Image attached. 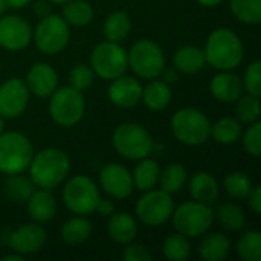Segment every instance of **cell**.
Instances as JSON below:
<instances>
[{"mask_svg":"<svg viewBox=\"0 0 261 261\" xmlns=\"http://www.w3.org/2000/svg\"><path fill=\"white\" fill-rule=\"evenodd\" d=\"M28 168L34 185L38 188L52 190L58 187L69 174L70 161L60 148H44L32 156Z\"/></svg>","mask_w":261,"mask_h":261,"instance_id":"cell-1","label":"cell"},{"mask_svg":"<svg viewBox=\"0 0 261 261\" xmlns=\"http://www.w3.org/2000/svg\"><path fill=\"white\" fill-rule=\"evenodd\" d=\"M243 43L240 37L226 28L216 29L206 40L205 60L219 70H232L243 60Z\"/></svg>","mask_w":261,"mask_h":261,"instance_id":"cell-2","label":"cell"},{"mask_svg":"<svg viewBox=\"0 0 261 261\" xmlns=\"http://www.w3.org/2000/svg\"><path fill=\"white\" fill-rule=\"evenodd\" d=\"M171 130L176 139L185 145H202L211 138V122L197 109H180L171 118Z\"/></svg>","mask_w":261,"mask_h":261,"instance_id":"cell-3","label":"cell"},{"mask_svg":"<svg viewBox=\"0 0 261 261\" xmlns=\"http://www.w3.org/2000/svg\"><path fill=\"white\" fill-rule=\"evenodd\" d=\"M34 156L31 141L18 132L0 135V171L5 174L23 173Z\"/></svg>","mask_w":261,"mask_h":261,"instance_id":"cell-4","label":"cell"},{"mask_svg":"<svg viewBox=\"0 0 261 261\" xmlns=\"http://www.w3.org/2000/svg\"><path fill=\"white\" fill-rule=\"evenodd\" d=\"M112 144L122 158L132 161H141L147 158L153 150L151 135L145 127L135 122H125L116 127L113 132Z\"/></svg>","mask_w":261,"mask_h":261,"instance_id":"cell-5","label":"cell"},{"mask_svg":"<svg viewBox=\"0 0 261 261\" xmlns=\"http://www.w3.org/2000/svg\"><path fill=\"white\" fill-rule=\"evenodd\" d=\"M173 226L185 237H200L208 232L214 216L210 205L200 202H185L177 206L173 214Z\"/></svg>","mask_w":261,"mask_h":261,"instance_id":"cell-6","label":"cell"},{"mask_svg":"<svg viewBox=\"0 0 261 261\" xmlns=\"http://www.w3.org/2000/svg\"><path fill=\"white\" fill-rule=\"evenodd\" d=\"M86 110L84 96L73 87L55 89L49 101V113L52 119L61 127H73L78 124Z\"/></svg>","mask_w":261,"mask_h":261,"instance_id":"cell-7","label":"cell"},{"mask_svg":"<svg viewBox=\"0 0 261 261\" xmlns=\"http://www.w3.org/2000/svg\"><path fill=\"white\" fill-rule=\"evenodd\" d=\"M99 190L87 176L72 177L63 190V202L67 210L76 216H89L99 202Z\"/></svg>","mask_w":261,"mask_h":261,"instance_id":"cell-8","label":"cell"},{"mask_svg":"<svg viewBox=\"0 0 261 261\" xmlns=\"http://www.w3.org/2000/svg\"><path fill=\"white\" fill-rule=\"evenodd\" d=\"M90 64H92V70L98 76L112 81L125 73L128 67V58L125 49L119 46V43H113L107 40L99 43L93 49L90 57Z\"/></svg>","mask_w":261,"mask_h":261,"instance_id":"cell-9","label":"cell"},{"mask_svg":"<svg viewBox=\"0 0 261 261\" xmlns=\"http://www.w3.org/2000/svg\"><path fill=\"white\" fill-rule=\"evenodd\" d=\"M127 58L133 72L145 80L161 76L165 67V57L162 49L151 40H141L135 43L127 54Z\"/></svg>","mask_w":261,"mask_h":261,"instance_id":"cell-10","label":"cell"},{"mask_svg":"<svg viewBox=\"0 0 261 261\" xmlns=\"http://www.w3.org/2000/svg\"><path fill=\"white\" fill-rule=\"evenodd\" d=\"M174 211L171 194L164 190H148L136 203L138 219L147 225L158 228L164 225Z\"/></svg>","mask_w":261,"mask_h":261,"instance_id":"cell-11","label":"cell"},{"mask_svg":"<svg viewBox=\"0 0 261 261\" xmlns=\"http://www.w3.org/2000/svg\"><path fill=\"white\" fill-rule=\"evenodd\" d=\"M69 26L60 15L49 14L35 28V44L43 54H58L69 43Z\"/></svg>","mask_w":261,"mask_h":261,"instance_id":"cell-12","label":"cell"},{"mask_svg":"<svg viewBox=\"0 0 261 261\" xmlns=\"http://www.w3.org/2000/svg\"><path fill=\"white\" fill-rule=\"evenodd\" d=\"M29 102V89L18 78H11L0 86V116L17 118Z\"/></svg>","mask_w":261,"mask_h":261,"instance_id":"cell-13","label":"cell"},{"mask_svg":"<svg viewBox=\"0 0 261 261\" xmlns=\"http://www.w3.org/2000/svg\"><path fill=\"white\" fill-rule=\"evenodd\" d=\"M32 37L29 23L18 15H0V46L8 50L24 49Z\"/></svg>","mask_w":261,"mask_h":261,"instance_id":"cell-14","label":"cell"},{"mask_svg":"<svg viewBox=\"0 0 261 261\" xmlns=\"http://www.w3.org/2000/svg\"><path fill=\"white\" fill-rule=\"evenodd\" d=\"M99 184L101 188L113 199H125L135 188L132 174L119 164H107L101 170Z\"/></svg>","mask_w":261,"mask_h":261,"instance_id":"cell-15","label":"cell"},{"mask_svg":"<svg viewBox=\"0 0 261 261\" xmlns=\"http://www.w3.org/2000/svg\"><path fill=\"white\" fill-rule=\"evenodd\" d=\"M46 231L40 225H23L9 236V246L20 255H31L38 252L46 243Z\"/></svg>","mask_w":261,"mask_h":261,"instance_id":"cell-16","label":"cell"},{"mask_svg":"<svg viewBox=\"0 0 261 261\" xmlns=\"http://www.w3.org/2000/svg\"><path fill=\"white\" fill-rule=\"evenodd\" d=\"M142 96V86L136 78L132 76H118L112 80L109 87V99L121 109L135 107Z\"/></svg>","mask_w":261,"mask_h":261,"instance_id":"cell-17","label":"cell"},{"mask_svg":"<svg viewBox=\"0 0 261 261\" xmlns=\"http://www.w3.org/2000/svg\"><path fill=\"white\" fill-rule=\"evenodd\" d=\"M26 86L34 95L40 98H46L55 92L58 86V75L54 70V67H50L49 64L37 63L28 72Z\"/></svg>","mask_w":261,"mask_h":261,"instance_id":"cell-18","label":"cell"},{"mask_svg":"<svg viewBox=\"0 0 261 261\" xmlns=\"http://www.w3.org/2000/svg\"><path fill=\"white\" fill-rule=\"evenodd\" d=\"M210 90L217 101L234 102L242 96L243 81L236 73L229 70H222L211 80Z\"/></svg>","mask_w":261,"mask_h":261,"instance_id":"cell-19","label":"cell"},{"mask_svg":"<svg viewBox=\"0 0 261 261\" xmlns=\"http://www.w3.org/2000/svg\"><path fill=\"white\" fill-rule=\"evenodd\" d=\"M107 232L113 242L119 245H128L138 236V223L127 213H113L107 225Z\"/></svg>","mask_w":261,"mask_h":261,"instance_id":"cell-20","label":"cell"},{"mask_svg":"<svg viewBox=\"0 0 261 261\" xmlns=\"http://www.w3.org/2000/svg\"><path fill=\"white\" fill-rule=\"evenodd\" d=\"M55 211L57 203L49 190L40 188L38 191H34L28 199V213L31 219L37 223L49 222L55 216Z\"/></svg>","mask_w":261,"mask_h":261,"instance_id":"cell-21","label":"cell"},{"mask_svg":"<svg viewBox=\"0 0 261 261\" xmlns=\"http://www.w3.org/2000/svg\"><path fill=\"white\" fill-rule=\"evenodd\" d=\"M190 193L196 202L211 205L219 199L220 188L217 180L210 173H197L190 180Z\"/></svg>","mask_w":261,"mask_h":261,"instance_id":"cell-22","label":"cell"},{"mask_svg":"<svg viewBox=\"0 0 261 261\" xmlns=\"http://www.w3.org/2000/svg\"><path fill=\"white\" fill-rule=\"evenodd\" d=\"M231 252V242L225 234L213 232L208 234L200 246H199V255L205 261H220L225 260Z\"/></svg>","mask_w":261,"mask_h":261,"instance_id":"cell-23","label":"cell"},{"mask_svg":"<svg viewBox=\"0 0 261 261\" xmlns=\"http://www.w3.org/2000/svg\"><path fill=\"white\" fill-rule=\"evenodd\" d=\"M206 60L203 50L196 46H184L173 57L174 69L184 73H197L203 69Z\"/></svg>","mask_w":261,"mask_h":261,"instance_id":"cell-24","label":"cell"},{"mask_svg":"<svg viewBox=\"0 0 261 261\" xmlns=\"http://www.w3.org/2000/svg\"><path fill=\"white\" fill-rule=\"evenodd\" d=\"M171 98H173V93H171L168 83L158 81V80L151 81L145 89H142V96H141L144 104L150 110H154V112H159L168 107V104L171 102Z\"/></svg>","mask_w":261,"mask_h":261,"instance_id":"cell-25","label":"cell"},{"mask_svg":"<svg viewBox=\"0 0 261 261\" xmlns=\"http://www.w3.org/2000/svg\"><path fill=\"white\" fill-rule=\"evenodd\" d=\"M159 176H161V168H159L158 162L153 159L144 158L136 165L135 173L132 174V179H133V185L139 191L145 193L156 187V184L159 182Z\"/></svg>","mask_w":261,"mask_h":261,"instance_id":"cell-26","label":"cell"},{"mask_svg":"<svg viewBox=\"0 0 261 261\" xmlns=\"http://www.w3.org/2000/svg\"><path fill=\"white\" fill-rule=\"evenodd\" d=\"M92 234V223L84 216H76L67 220L61 228V239L67 245L76 246L84 243Z\"/></svg>","mask_w":261,"mask_h":261,"instance_id":"cell-27","label":"cell"},{"mask_svg":"<svg viewBox=\"0 0 261 261\" xmlns=\"http://www.w3.org/2000/svg\"><path fill=\"white\" fill-rule=\"evenodd\" d=\"M132 21L127 12L124 11H115L112 12L106 21H104V35L109 41L121 43L125 40L130 34Z\"/></svg>","mask_w":261,"mask_h":261,"instance_id":"cell-28","label":"cell"},{"mask_svg":"<svg viewBox=\"0 0 261 261\" xmlns=\"http://www.w3.org/2000/svg\"><path fill=\"white\" fill-rule=\"evenodd\" d=\"M63 18L73 26H87L93 20V8L86 0H69L63 8Z\"/></svg>","mask_w":261,"mask_h":261,"instance_id":"cell-29","label":"cell"},{"mask_svg":"<svg viewBox=\"0 0 261 261\" xmlns=\"http://www.w3.org/2000/svg\"><path fill=\"white\" fill-rule=\"evenodd\" d=\"M211 135L216 142L223 145L236 144L242 136V125L236 118H222L211 125Z\"/></svg>","mask_w":261,"mask_h":261,"instance_id":"cell-30","label":"cell"},{"mask_svg":"<svg viewBox=\"0 0 261 261\" xmlns=\"http://www.w3.org/2000/svg\"><path fill=\"white\" fill-rule=\"evenodd\" d=\"M161 188L170 194L179 193L187 184V170L180 164L168 165L159 176Z\"/></svg>","mask_w":261,"mask_h":261,"instance_id":"cell-31","label":"cell"},{"mask_svg":"<svg viewBox=\"0 0 261 261\" xmlns=\"http://www.w3.org/2000/svg\"><path fill=\"white\" fill-rule=\"evenodd\" d=\"M231 12L246 24H258L261 21V0H231Z\"/></svg>","mask_w":261,"mask_h":261,"instance_id":"cell-32","label":"cell"},{"mask_svg":"<svg viewBox=\"0 0 261 261\" xmlns=\"http://www.w3.org/2000/svg\"><path fill=\"white\" fill-rule=\"evenodd\" d=\"M223 187L232 199H248L251 190L254 188L251 177L242 171L229 173L223 180Z\"/></svg>","mask_w":261,"mask_h":261,"instance_id":"cell-33","label":"cell"},{"mask_svg":"<svg viewBox=\"0 0 261 261\" xmlns=\"http://www.w3.org/2000/svg\"><path fill=\"white\" fill-rule=\"evenodd\" d=\"M191 254V245L188 242V237L182 234H173L167 237L164 243V255L170 261H184L187 260Z\"/></svg>","mask_w":261,"mask_h":261,"instance_id":"cell-34","label":"cell"},{"mask_svg":"<svg viewBox=\"0 0 261 261\" xmlns=\"http://www.w3.org/2000/svg\"><path fill=\"white\" fill-rule=\"evenodd\" d=\"M217 216L220 225L229 231H240L246 225V214L236 203H225L223 206H220Z\"/></svg>","mask_w":261,"mask_h":261,"instance_id":"cell-35","label":"cell"},{"mask_svg":"<svg viewBox=\"0 0 261 261\" xmlns=\"http://www.w3.org/2000/svg\"><path fill=\"white\" fill-rule=\"evenodd\" d=\"M237 252L240 258L245 261H260L261 260V234L258 231L245 232L239 243Z\"/></svg>","mask_w":261,"mask_h":261,"instance_id":"cell-36","label":"cell"},{"mask_svg":"<svg viewBox=\"0 0 261 261\" xmlns=\"http://www.w3.org/2000/svg\"><path fill=\"white\" fill-rule=\"evenodd\" d=\"M5 193L15 202H24L34 193V184L23 176L11 174V177L5 182Z\"/></svg>","mask_w":261,"mask_h":261,"instance_id":"cell-37","label":"cell"},{"mask_svg":"<svg viewBox=\"0 0 261 261\" xmlns=\"http://www.w3.org/2000/svg\"><path fill=\"white\" fill-rule=\"evenodd\" d=\"M236 115L242 122L252 124L258 121L260 118V99L257 96L248 95L243 98H239L237 107H236Z\"/></svg>","mask_w":261,"mask_h":261,"instance_id":"cell-38","label":"cell"},{"mask_svg":"<svg viewBox=\"0 0 261 261\" xmlns=\"http://www.w3.org/2000/svg\"><path fill=\"white\" fill-rule=\"evenodd\" d=\"M243 87L249 92V95L260 98L261 95V61L255 60L252 61L248 69L245 70L243 76Z\"/></svg>","mask_w":261,"mask_h":261,"instance_id":"cell-39","label":"cell"},{"mask_svg":"<svg viewBox=\"0 0 261 261\" xmlns=\"http://www.w3.org/2000/svg\"><path fill=\"white\" fill-rule=\"evenodd\" d=\"M69 81H70V87L83 92L93 84V70L86 64H78L70 70Z\"/></svg>","mask_w":261,"mask_h":261,"instance_id":"cell-40","label":"cell"},{"mask_svg":"<svg viewBox=\"0 0 261 261\" xmlns=\"http://www.w3.org/2000/svg\"><path fill=\"white\" fill-rule=\"evenodd\" d=\"M243 147L254 158H258L261 154V124L258 121L252 122L251 127L245 132Z\"/></svg>","mask_w":261,"mask_h":261,"instance_id":"cell-41","label":"cell"},{"mask_svg":"<svg viewBox=\"0 0 261 261\" xmlns=\"http://www.w3.org/2000/svg\"><path fill=\"white\" fill-rule=\"evenodd\" d=\"M130 245V243H128ZM122 260L124 261H150L151 254L144 245H130L124 249L122 252Z\"/></svg>","mask_w":261,"mask_h":261,"instance_id":"cell-42","label":"cell"},{"mask_svg":"<svg viewBox=\"0 0 261 261\" xmlns=\"http://www.w3.org/2000/svg\"><path fill=\"white\" fill-rule=\"evenodd\" d=\"M249 199V206L255 214H261V187H254L248 196Z\"/></svg>","mask_w":261,"mask_h":261,"instance_id":"cell-43","label":"cell"},{"mask_svg":"<svg viewBox=\"0 0 261 261\" xmlns=\"http://www.w3.org/2000/svg\"><path fill=\"white\" fill-rule=\"evenodd\" d=\"M95 211H96L99 216L107 217V216H112V214L115 213V205H113V202H112V200L99 199V202H98V205H96Z\"/></svg>","mask_w":261,"mask_h":261,"instance_id":"cell-44","label":"cell"},{"mask_svg":"<svg viewBox=\"0 0 261 261\" xmlns=\"http://www.w3.org/2000/svg\"><path fill=\"white\" fill-rule=\"evenodd\" d=\"M34 11H35V14H37L40 18H43V17H46V15L50 14V5H49V2H46V0H38V2L34 5Z\"/></svg>","mask_w":261,"mask_h":261,"instance_id":"cell-45","label":"cell"},{"mask_svg":"<svg viewBox=\"0 0 261 261\" xmlns=\"http://www.w3.org/2000/svg\"><path fill=\"white\" fill-rule=\"evenodd\" d=\"M161 75H164V81L165 83H176L177 81V72H176L174 67H170V69H165L164 67V70H162Z\"/></svg>","mask_w":261,"mask_h":261,"instance_id":"cell-46","label":"cell"},{"mask_svg":"<svg viewBox=\"0 0 261 261\" xmlns=\"http://www.w3.org/2000/svg\"><path fill=\"white\" fill-rule=\"evenodd\" d=\"M31 0H5L6 6L9 8H14V9H20V8H24Z\"/></svg>","mask_w":261,"mask_h":261,"instance_id":"cell-47","label":"cell"},{"mask_svg":"<svg viewBox=\"0 0 261 261\" xmlns=\"http://www.w3.org/2000/svg\"><path fill=\"white\" fill-rule=\"evenodd\" d=\"M223 0H197L199 5L205 6V8H214V6H219Z\"/></svg>","mask_w":261,"mask_h":261,"instance_id":"cell-48","label":"cell"},{"mask_svg":"<svg viewBox=\"0 0 261 261\" xmlns=\"http://www.w3.org/2000/svg\"><path fill=\"white\" fill-rule=\"evenodd\" d=\"M2 260H3V261H23V260H24V257L15 252L14 255H5V257H3Z\"/></svg>","mask_w":261,"mask_h":261,"instance_id":"cell-49","label":"cell"},{"mask_svg":"<svg viewBox=\"0 0 261 261\" xmlns=\"http://www.w3.org/2000/svg\"><path fill=\"white\" fill-rule=\"evenodd\" d=\"M5 8H6V3H5V0H0V15L3 14Z\"/></svg>","mask_w":261,"mask_h":261,"instance_id":"cell-50","label":"cell"},{"mask_svg":"<svg viewBox=\"0 0 261 261\" xmlns=\"http://www.w3.org/2000/svg\"><path fill=\"white\" fill-rule=\"evenodd\" d=\"M52 3H58V5H61V3H66V2H69V0H50Z\"/></svg>","mask_w":261,"mask_h":261,"instance_id":"cell-51","label":"cell"},{"mask_svg":"<svg viewBox=\"0 0 261 261\" xmlns=\"http://www.w3.org/2000/svg\"><path fill=\"white\" fill-rule=\"evenodd\" d=\"M3 133V118L0 116V135Z\"/></svg>","mask_w":261,"mask_h":261,"instance_id":"cell-52","label":"cell"}]
</instances>
